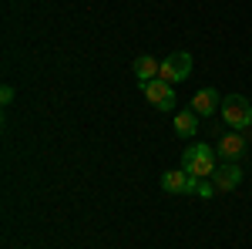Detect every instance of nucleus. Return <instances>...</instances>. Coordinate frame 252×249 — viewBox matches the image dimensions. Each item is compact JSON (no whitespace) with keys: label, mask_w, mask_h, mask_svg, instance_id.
Instances as JSON below:
<instances>
[{"label":"nucleus","mask_w":252,"mask_h":249,"mask_svg":"<svg viewBox=\"0 0 252 249\" xmlns=\"http://www.w3.org/2000/svg\"><path fill=\"white\" fill-rule=\"evenodd\" d=\"M195 185H198V178L189 175L185 169H172V172L161 175V189L172 192V195H195Z\"/></svg>","instance_id":"nucleus-5"},{"label":"nucleus","mask_w":252,"mask_h":249,"mask_svg":"<svg viewBox=\"0 0 252 249\" xmlns=\"http://www.w3.org/2000/svg\"><path fill=\"white\" fill-rule=\"evenodd\" d=\"M215 108H222V101H219V91H215V88H205V91H198V95L192 98V111L198 118H209Z\"/></svg>","instance_id":"nucleus-9"},{"label":"nucleus","mask_w":252,"mask_h":249,"mask_svg":"<svg viewBox=\"0 0 252 249\" xmlns=\"http://www.w3.org/2000/svg\"><path fill=\"white\" fill-rule=\"evenodd\" d=\"M215 192H219V189H215L212 178H198V185H195V195H202V199H212Z\"/></svg>","instance_id":"nucleus-11"},{"label":"nucleus","mask_w":252,"mask_h":249,"mask_svg":"<svg viewBox=\"0 0 252 249\" xmlns=\"http://www.w3.org/2000/svg\"><path fill=\"white\" fill-rule=\"evenodd\" d=\"M222 118L232 125V132H249L252 128V105L246 95H229L222 98Z\"/></svg>","instance_id":"nucleus-2"},{"label":"nucleus","mask_w":252,"mask_h":249,"mask_svg":"<svg viewBox=\"0 0 252 249\" xmlns=\"http://www.w3.org/2000/svg\"><path fill=\"white\" fill-rule=\"evenodd\" d=\"M212 182H215V189H219V192H232V189H239V182H242V169H239L235 162H225V165L215 169Z\"/></svg>","instance_id":"nucleus-7"},{"label":"nucleus","mask_w":252,"mask_h":249,"mask_svg":"<svg viewBox=\"0 0 252 249\" xmlns=\"http://www.w3.org/2000/svg\"><path fill=\"white\" fill-rule=\"evenodd\" d=\"M246 142H249V138H246L242 132H225L222 138H219V145H215V152L222 155L225 162H239V158L246 155Z\"/></svg>","instance_id":"nucleus-6"},{"label":"nucleus","mask_w":252,"mask_h":249,"mask_svg":"<svg viewBox=\"0 0 252 249\" xmlns=\"http://www.w3.org/2000/svg\"><path fill=\"white\" fill-rule=\"evenodd\" d=\"M246 138H249V142H252V128H249V135H246Z\"/></svg>","instance_id":"nucleus-13"},{"label":"nucleus","mask_w":252,"mask_h":249,"mask_svg":"<svg viewBox=\"0 0 252 249\" xmlns=\"http://www.w3.org/2000/svg\"><path fill=\"white\" fill-rule=\"evenodd\" d=\"M192 74V54L189 51H175L168 58L161 61V81H168V84H182V81H189Z\"/></svg>","instance_id":"nucleus-3"},{"label":"nucleus","mask_w":252,"mask_h":249,"mask_svg":"<svg viewBox=\"0 0 252 249\" xmlns=\"http://www.w3.org/2000/svg\"><path fill=\"white\" fill-rule=\"evenodd\" d=\"M10 101H14V88L3 84V88H0V105H10Z\"/></svg>","instance_id":"nucleus-12"},{"label":"nucleus","mask_w":252,"mask_h":249,"mask_svg":"<svg viewBox=\"0 0 252 249\" xmlns=\"http://www.w3.org/2000/svg\"><path fill=\"white\" fill-rule=\"evenodd\" d=\"M141 91H145V98L155 105L158 111H172V108H175V84H168V81L155 77V81L141 84Z\"/></svg>","instance_id":"nucleus-4"},{"label":"nucleus","mask_w":252,"mask_h":249,"mask_svg":"<svg viewBox=\"0 0 252 249\" xmlns=\"http://www.w3.org/2000/svg\"><path fill=\"white\" fill-rule=\"evenodd\" d=\"M172 128H175V135H178V138H192V135L198 132V115H195L192 108H182V111L175 115Z\"/></svg>","instance_id":"nucleus-10"},{"label":"nucleus","mask_w":252,"mask_h":249,"mask_svg":"<svg viewBox=\"0 0 252 249\" xmlns=\"http://www.w3.org/2000/svg\"><path fill=\"white\" fill-rule=\"evenodd\" d=\"M131 71H135V77L141 84H148V81H155V77L161 74V61H155L152 54H138L135 64H131Z\"/></svg>","instance_id":"nucleus-8"},{"label":"nucleus","mask_w":252,"mask_h":249,"mask_svg":"<svg viewBox=\"0 0 252 249\" xmlns=\"http://www.w3.org/2000/svg\"><path fill=\"white\" fill-rule=\"evenodd\" d=\"M215 148H209V145H192L189 152L182 155V169L189 175H195V178H212L215 175Z\"/></svg>","instance_id":"nucleus-1"}]
</instances>
